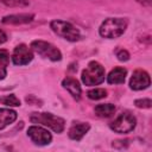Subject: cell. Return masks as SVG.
Instances as JSON below:
<instances>
[{"instance_id":"obj_1","label":"cell","mask_w":152,"mask_h":152,"mask_svg":"<svg viewBox=\"0 0 152 152\" xmlns=\"http://www.w3.org/2000/svg\"><path fill=\"white\" fill-rule=\"evenodd\" d=\"M127 25L128 23L125 18H107L100 25L99 33L102 38L114 39L125 33Z\"/></svg>"},{"instance_id":"obj_2","label":"cell","mask_w":152,"mask_h":152,"mask_svg":"<svg viewBox=\"0 0 152 152\" xmlns=\"http://www.w3.org/2000/svg\"><path fill=\"white\" fill-rule=\"evenodd\" d=\"M30 120L33 124H38L52 129L55 133H62L65 128V121L63 118L48 112H34L30 115Z\"/></svg>"},{"instance_id":"obj_3","label":"cell","mask_w":152,"mask_h":152,"mask_svg":"<svg viewBox=\"0 0 152 152\" xmlns=\"http://www.w3.org/2000/svg\"><path fill=\"white\" fill-rule=\"evenodd\" d=\"M104 77H106V70L102 66V64H100L96 61L89 62L86 69H83L81 75L82 82L88 87L101 84L104 81Z\"/></svg>"},{"instance_id":"obj_4","label":"cell","mask_w":152,"mask_h":152,"mask_svg":"<svg viewBox=\"0 0 152 152\" xmlns=\"http://www.w3.org/2000/svg\"><path fill=\"white\" fill-rule=\"evenodd\" d=\"M50 27L57 36H59L61 38H63L68 42H77L81 39L80 30L69 21L55 19L50 23Z\"/></svg>"},{"instance_id":"obj_5","label":"cell","mask_w":152,"mask_h":152,"mask_svg":"<svg viewBox=\"0 0 152 152\" xmlns=\"http://www.w3.org/2000/svg\"><path fill=\"white\" fill-rule=\"evenodd\" d=\"M33 52L39 55L43 58H46L52 62H58L62 59V52L58 48H56L53 44L45 42V40H33L31 43V46Z\"/></svg>"},{"instance_id":"obj_6","label":"cell","mask_w":152,"mask_h":152,"mask_svg":"<svg viewBox=\"0 0 152 152\" xmlns=\"http://www.w3.org/2000/svg\"><path fill=\"white\" fill-rule=\"evenodd\" d=\"M135 124H137L135 116L133 114L128 113V112H124L119 116H116V119L113 122H110L109 127L115 133L126 134V133H129V132H132L134 129Z\"/></svg>"},{"instance_id":"obj_7","label":"cell","mask_w":152,"mask_h":152,"mask_svg":"<svg viewBox=\"0 0 152 152\" xmlns=\"http://www.w3.org/2000/svg\"><path fill=\"white\" fill-rule=\"evenodd\" d=\"M27 135H28V138L36 145H39V146L49 145L51 142V140H52L51 133L46 128L40 127V126H37V125H33V126H30L28 127Z\"/></svg>"},{"instance_id":"obj_8","label":"cell","mask_w":152,"mask_h":152,"mask_svg":"<svg viewBox=\"0 0 152 152\" xmlns=\"http://www.w3.org/2000/svg\"><path fill=\"white\" fill-rule=\"evenodd\" d=\"M33 59V51L26 44H19L14 48L12 61L15 65H26Z\"/></svg>"},{"instance_id":"obj_9","label":"cell","mask_w":152,"mask_h":152,"mask_svg":"<svg viewBox=\"0 0 152 152\" xmlns=\"http://www.w3.org/2000/svg\"><path fill=\"white\" fill-rule=\"evenodd\" d=\"M151 84V80H150V75L147 74V71L142 70V69H137L129 80V88L133 90H142L148 88Z\"/></svg>"},{"instance_id":"obj_10","label":"cell","mask_w":152,"mask_h":152,"mask_svg":"<svg viewBox=\"0 0 152 152\" xmlns=\"http://www.w3.org/2000/svg\"><path fill=\"white\" fill-rule=\"evenodd\" d=\"M34 19L33 13H15L5 15L1 19V23L5 25H24L28 24Z\"/></svg>"},{"instance_id":"obj_11","label":"cell","mask_w":152,"mask_h":152,"mask_svg":"<svg viewBox=\"0 0 152 152\" xmlns=\"http://www.w3.org/2000/svg\"><path fill=\"white\" fill-rule=\"evenodd\" d=\"M89 129H90V125L88 122H74L68 131V135L70 139L78 141L88 133Z\"/></svg>"},{"instance_id":"obj_12","label":"cell","mask_w":152,"mask_h":152,"mask_svg":"<svg viewBox=\"0 0 152 152\" xmlns=\"http://www.w3.org/2000/svg\"><path fill=\"white\" fill-rule=\"evenodd\" d=\"M62 86L64 89H66L69 91V94L75 99V100H80L81 99V94H82V89L81 86L78 83V81L74 77H65L62 81Z\"/></svg>"},{"instance_id":"obj_13","label":"cell","mask_w":152,"mask_h":152,"mask_svg":"<svg viewBox=\"0 0 152 152\" xmlns=\"http://www.w3.org/2000/svg\"><path fill=\"white\" fill-rule=\"evenodd\" d=\"M127 70L124 66H115L110 70L107 76V82L109 84H122L126 80Z\"/></svg>"},{"instance_id":"obj_14","label":"cell","mask_w":152,"mask_h":152,"mask_svg":"<svg viewBox=\"0 0 152 152\" xmlns=\"http://www.w3.org/2000/svg\"><path fill=\"white\" fill-rule=\"evenodd\" d=\"M17 120V112L11 108L0 109V129H4L8 125L13 124Z\"/></svg>"},{"instance_id":"obj_15","label":"cell","mask_w":152,"mask_h":152,"mask_svg":"<svg viewBox=\"0 0 152 152\" xmlns=\"http://www.w3.org/2000/svg\"><path fill=\"white\" fill-rule=\"evenodd\" d=\"M94 112L99 118H109L115 113V106L112 103H100L94 108Z\"/></svg>"},{"instance_id":"obj_16","label":"cell","mask_w":152,"mask_h":152,"mask_svg":"<svg viewBox=\"0 0 152 152\" xmlns=\"http://www.w3.org/2000/svg\"><path fill=\"white\" fill-rule=\"evenodd\" d=\"M10 64V53L5 49H0V80L7 76V66Z\"/></svg>"},{"instance_id":"obj_17","label":"cell","mask_w":152,"mask_h":152,"mask_svg":"<svg viewBox=\"0 0 152 152\" xmlns=\"http://www.w3.org/2000/svg\"><path fill=\"white\" fill-rule=\"evenodd\" d=\"M0 103H2L5 106H8V107H19L20 106V100L15 95L10 94V95L0 96Z\"/></svg>"},{"instance_id":"obj_18","label":"cell","mask_w":152,"mask_h":152,"mask_svg":"<svg viewBox=\"0 0 152 152\" xmlns=\"http://www.w3.org/2000/svg\"><path fill=\"white\" fill-rule=\"evenodd\" d=\"M87 96L90 100H101L107 96V90L103 88H94L87 91Z\"/></svg>"},{"instance_id":"obj_19","label":"cell","mask_w":152,"mask_h":152,"mask_svg":"<svg viewBox=\"0 0 152 152\" xmlns=\"http://www.w3.org/2000/svg\"><path fill=\"white\" fill-rule=\"evenodd\" d=\"M0 2L8 7H25L30 4L28 0H0Z\"/></svg>"},{"instance_id":"obj_20","label":"cell","mask_w":152,"mask_h":152,"mask_svg":"<svg viewBox=\"0 0 152 152\" xmlns=\"http://www.w3.org/2000/svg\"><path fill=\"white\" fill-rule=\"evenodd\" d=\"M134 104H135V107H138V108H142V109H147V108H151V106H152V101L150 100V99H138V100H135L134 101Z\"/></svg>"},{"instance_id":"obj_21","label":"cell","mask_w":152,"mask_h":152,"mask_svg":"<svg viewBox=\"0 0 152 152\" xmlns=\"http://www.w3.org/2000/svg\"><path fill=\"white\" fill-rule=\"evenodd\" d=\"M115 55H116L118 59L121 61V62H127L129 59V52L126 49H116Z\"/></svg>"},{"instance_id":"obj_22","label":"cell","mask_w":152,"mask_h":152,"mask_svg":"<svg viewBox=\"0 0 152 152\" xmlns=\"http://www.w3.org/2000/svg\"><path fill=\"white\" fill-rule=\"evenodd\" d=\"M6 40H7V34H6L2 30H0V45L4 44Z\"/></svg>"},{"instance_id":"obj_23","label":"cell","mask_w":152,"mask_h":152,"mask_svg":"<svg viewBox=\"0 0 152 152\" xmlns=\"http://www.w3.org/2000/svg\"><path fill=\"white\" fill-rule=\"evenodd\" d=\"M140 4H142L144 6H150L151 5V2H152V0H138Z\"/></svg>"}]
</instances>
